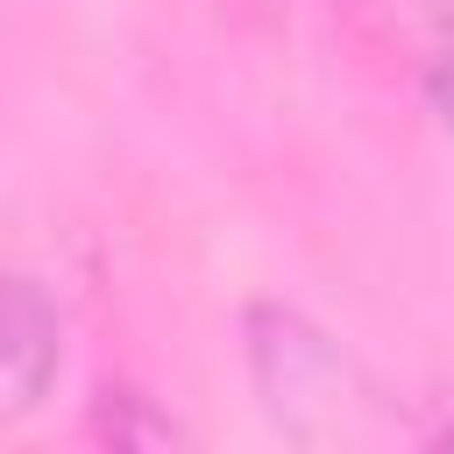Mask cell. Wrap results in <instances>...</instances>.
I'll list each match as a JSON object with an SVG mask.
<instances>
[{
	"label": "cell",
	"instance_id": "5",
	"mask_svg": "<svg viewBox=\"0 0 454 454\" xmlns=\"http://www.w3.org/2000/svg\"><path fill=\"white\" fill-rule=\"evenodd\" d=\"M440 440H454V419H447V426H440Z\"/></svg>",
	"mask_w": 454,
	"mask_h": 454
},
{
	"label": "cell",
	"instance_id": "1",
	"mask_svg": "<svg viewBox=\"0 0 454 454\" xmlns=\"http://www.w3.org/2000/svg\"><path fill=\"white\" fill-rule=\"evenodd\" d=\"M241 348H248L255 397L270 404V419L291 440L333 447V440H369L383 426L369 369L326 326H312L305 312H291V305H248L241 312Z\"/></svg>",
	"mask_w": 454,
	"mask_h": 454
},
{
	"label": "cell",
	"instance_id": "4",
	"mask_svg": "<svg viewBox=\"0 0 454 454\" xmlns=\"http://www.w3.org/2000/svg\"><path fill=\"white\" fill-rule=\"evenodd\" d=\"M362 7H376L383 21H397V28H404V35L419 43V35H426V28H433V21H440V14L454 7V0H362Z\"/></svg>",
	"mask_w": 454,
	"mask_h": 454
},
{
	"label": "cell",
	"instance_id": "2",
	"mask_svg": "<svg viewBox=\"0 0 454 454\" xmlns=\"http://www.w3.org/2000/svg\"><path fill=\"white\" fill-rule=\"evenodd\" d=\"M64 369V319L35 277L0 270V419H21L50 397Z\"/></svg>",
	"mask_w": 454,
	"mask_h": 454
},
{
	"label": "cell",
	"instance_id": "3",
	"mask_svg": "<svg viewBox=\"0 0 454 454\" xmlns=\"http://www.w3.org/2000/svg\"><path fill=\"white\" fill-rule=\"evenodd\" d=\"M419 92H426V106H433L440 135L454 142V7L419 35Z\"/></svg>",
	"mask_w": 454,
	"mask_h": 454
}]
</instances>
